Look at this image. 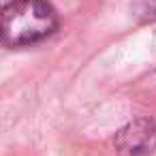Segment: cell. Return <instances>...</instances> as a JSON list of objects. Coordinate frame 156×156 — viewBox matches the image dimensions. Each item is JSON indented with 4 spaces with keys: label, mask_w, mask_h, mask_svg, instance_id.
<instances>
[{
    "label": "cell",
    "mask_w": 156,
    "mask_h": 156,
    "mask_svg": "<svg viewBox=\"0 0 156 156\" xmlns=\"http://www.w3.org/2000/svg\"><path fill=\"white\" fill-rule=\"evenodd\" d=\"M58 26L60 17L47 0H11L0 9V43L7 47H32Z\"/></svg>",
    "instance_id": "6da1fadb"
},
{
    "label": "cell",
    "mask_w": 156,
    "mask_h": 156,
    "mask_svg": "<svg viewBox=\"0 0 156 156\" xmlns=\"http://www.w3.org/2000/svg\"><path fill=\"white\" fill-rule=\"evenodd\" d=\"M113 145L122 156H152L156 152V122L152 118H135L122 126Z\"/></svg>",
    "instance_id": "7a4b0ae2"
},
{
    "label": "cell",
    "mask_w": 156,
    "mask_h": 156,
    "mask_svg": "<svg viewBox=\"0 0 156 156\" xmlns=\"http://www.w3.org/2000/svg\"><path fill=\"white\" fill-rule=\"evenodd\" d=\"M130 13L139 24L156 22V0H133Z\"/></svg>",
    "instance_id": "3957f363"
}]
</instances>
